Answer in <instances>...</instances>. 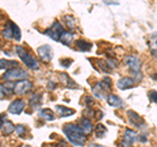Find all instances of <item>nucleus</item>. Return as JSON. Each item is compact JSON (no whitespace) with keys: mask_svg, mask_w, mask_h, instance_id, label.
Masks as SVG:
<instances>
[{"mask_svg":"<svg viewBox=\"0 0 157 147\" xmlns=\"http://www.w3.org/2000/svg\"><path fill=\"white\" fill-rule=\"evenodd\" d=\"M127 116H128V121L131 122V125H134L136 127H141V125L144 124L143 118H141V117L134 110H128L127 112Z\"/></svg>","mask_w":157,"mask_h":147,"instance_id":"10","label":"nucleus"},{"mask_svg":"<svg viewBox=\"0 0 157 147\" xmlns=\"http://www.w3.org/2000/svg\"><path fill=\"white\" fill-rule=\"evenodd\" d=\"M14 130H16V134L18 137H22L24 134L26 133V127H24L22 125H17L16 127H14Z\"/></svg>","mask_w":157,"mask_h":147,"instance_id":"29","label":"nucleus"},{"mask_svg":"<svg viewBox=\"0 0 157 147\" xmlns=\"http://www.w3.org/2000/svg\"><path fill=\"white\" fill-rule=\"evenodd\" d=\"M134 84H135V80L132 79V77H127V76H124V77H122V79L118 80L117 87L119 88V89H128V88H132V87H134Z\"/></svg>","mask_w":157,"mask_h":147,"instance_id":"11","label":"nucleus"},{"mask_svg":"<svg viewBox=\"0 0 157 147\" xmlns=\"http://www.w3.org/2000/svg\"><path fill=\"white\" fill-rule=\"evenodd\" d=\"M76 49H77V50H80V51H89L92 49V43L80 40V41L76 42Z\"/></svg>","mask_w":157,"mask_h":147,"instance_id":"19","label":"nucleus"},{"mask_svg":"<svg viewBox=\"0 0 157 147\" xmlns=\"http://www.w3.org/2000/svg\"><path fill=\"white\" fill-rule=\"evenodd\" d=\"M37 53H38L39 58H41L43 62H50L51 58H52V50H51V47L48 46V45L39 46L37 49Z\"/></svg>","mask_w":157,"mask_h":147,"instance_id":"8","label":"nucleus"},{"mask_svg":"<svg viewBox=\"0 0 157 147\" xmlns=\"http://www.w3.org/2000/svg\"><path fill=\"white\" fill-rule=\"evenodd\" d=\"M78 126L81 127L82 133H84L85 135L90 134L92 131H93V125H92V122H90L89 118H86V117H84V118L80 120V124H78Z\"/></svg>","mask_w":157,"mask_h":147,"instance_id":"12","label":"nucleus"},{"mask_svg":"<svg viewBox=\"0 0 157 147\" xmlns=\"http://www.w3.org/2000/svg\"><path fill=\"white\" fill-rule=\"evenodd\" d=\"M124 63L127 65V67L130 68V71L134 75V80L136 79L137 81L141 80V61L135 55H127L124 58Z\"/></svg>","mask_w":157,"mask_h":147,"instance_id":"2","label":"nucleus"},{"mask_svg":"<svg viewBox=\"0 0 157 147\" xmlns=\"http://www.w3.org/2000/svg\"><path fill=\"white\" fill-rule=\"evenodd\" d=\"M149 46H151V51L152 54L157 58V33H153L151 36V42H149Z\"/></svg>","mask_w":157,"mask_h":147,"instance_id":"21","label":"nucleus"},{"mask_svg":"<svg viewBox=\"0 0 157 147\" xmlns=\"http://www.w3.org/2000/svg\"><path fill=\"white\" fill-rule=\"evenodd\" d=\"M89 147H105V146H101V145H97V143H90Z\"/></svg>","mask_w":157,"mask_h":147,"instance_id":"35","label":"nucleus"},{"mask_svg":"<svg viewBox=\"0 0 157 147\" xmlns=\"http://www.w3.org/2000/svg\"><path fill=\"white\" fill-rule=\"evenodd\" d=\"M98 68H101L104 72H106V74H109V72H111V68H110V66L107 65V63L105 62V61H98Z\"/></svg>","mask_w":157,"mask_h":147,"instance_id":"27","label":"nucleus"},{"mask_svg":"<svg viewBox=\"0 0 157 147\" xmlns=\"http://www.w3.org/2000/svg\"><path fill=\"white\" fill-rule=\"evenodd\" d=\"M14 126L11 121H6L4 124L2 125V133L3 135H9V134H12L13 131H14Z\"/></svg>","mask_w":157,"mask_h":147,"instance_id":"17","label":"nucleus"},{"mask_svg":"<svg viewBox=\"0 0 157 147\" xmlns=\"http://www.w3.org/2000/svg\"><path fill=\"white\" fill-rule=\"evenodd\" d=\"M3 36L8 38V40H11V38H13V22H8L6 29H4L3 32Z\"/></svg>","mask_w":157,"mask_h":147,"instance_id":"23","label":"nucleus"},{"mask_svg":"<svg viewBox=\"0 0 157 147\" xmlns=\"http://www.w3.org/2000/svg\"><path fill=\"white\" fill-rule=\"evenodd\" d=\"M149 99L153 102H157V91H151L149 92Z\"/></svg>","mask_w":157,"mask_h":147,"instance_id":"31","label":"nucleus"},{"mask_svg":"<svg viewBox=\"0 0 157 147\" xmlns=\"http://www.w3.org/2000/svg\"><path fill=\"white\" fill-rule=\"evenodd\" d=\"M106 101L110 106H114V108H122L123 106V101L115 95H107Z\"/></svg>","mask_w":157,"mask_h":147,"instance_id":"13","label":"nucleus"},{"mask_svg":"<svg viewBox=\"0 0 157 147\" xmlns=\"http://www.w3.org/2000/svg\"><path fill=\"white\" fill-rule=\"evenodd\" d=\"M2 96H3V92H2V91H0V99H2Z\"/></svg>","mask_w":157,"mask_h":147,"instance_id":"36","label":"nucleus"},{"mask_svg":"<svg viewBox=\"0 0 157 147\" xmlns=\"http://www.w3.org/2000/svg\"><path fill=\"white\" fill-rule=\"evenodd\" d=\"M92 92H93V95H94L97 99H100V100L105 99V97L107 96V95H106V91L104 89V88H102V85L100 84V83H97L96 85H93Z\"/></svg>","mask_w":157,"mask_h":147,"instance_id":"14","label":"nucleus"},{"mask_svg":"<svg viewBox=\"0 0 157 147\" xmlns=\"http://www.w3.org/2000/svg\"><path fill=\"white\" fill-rule=\"evenodd\" d=\"M6 117H7V116L4 114V113H3V114H0V127H2V125L7 121V120H6Z\"/></svg>","mask_w":157,"mask_h":147,"instance_id":"34","label":"nucleus"},{"mask_svg":"<svg viewBox=\"0 0 157 147\" xmlns=\"http://www.w3.org/2000/svg\"><path fill=\"white\" fill-rule=\"evenodd\" d=\"M0 89H2L3 93L11 95V93H13V84H3L0 87Z\"/></svg>","mask_w":157,"mask_h":147,"instance_id":"28","label":"nucleus"},{"mask_svg":"<svg viewBox=\"0 0 157 147\" xmlns=\"http://www.w3.org/2000/svg\"><path fill=\"white\" fill-rule=\"evenodd\" d=\"M71 62H72L71 59H62V61H60V63H62V65L64 66V67H68V66H70V63H71Z\"/></svg>","mask_w":157,"mask_h":147,"instance_id":"33","label":"nucleus"},{"mask_svg":"<svg viewBox=\"0 0 157 147\" xmlns=\"http://www.w3.org/2000/svg\"><path fill=\"white\" fill-rule=\"evenodd\" d=\"M137 138H139V135L134 130L126 129L123 133V138H122V142H121V147H131L136 142Z\"/></svg>","mask_w":157,"mask_h":147,"instance_id":"6","label":"nucleus"},{"mask_svg":"<svg viewBox=\"0 0 157 147\" xmlns=\"http://www.w3.org/2000/svg\"><path fill=\"white\" fill-rule=\"evenodd\" d=\"M63 32H64V29H63L62 26V24L60 22H54L51 28H48L47 30H46V34L50 38H52L54 41H59V38H60V36L63 34Z\"/></svg>","mask_w":157,"mask_h":147,"instance_id":"7","label":"nucleus"},{"mask_svg":"<svg viewBox=\"0 0 157 147\" xmlns=\"http://www.w3.org/2000/svg\"><path fill=\"white\" fill-rule=\"evenodd\" d=\"M59 77H60V81L64 84L66 87H70V88H77V85H76V83L75 81H72L71 80V77L68 76V75H66V74H59Z\"/></svg>","mask_w":157,"mask_h":147,"instance_id":"16","label":"nucleus"},{"mask_svg":"<svg viewBox=\"0 0 157 147\" xmlns=\"http://www.w3.org/2000/svg\"><path fill=\"white\" fill-rule=\"evenodd\" d=\"M17 67V63L13 61H7V59H0V68H7V70H11V68Z\"/></svg>","mask_w":157,"mask_h":147,"instance_id":"22","label":"nucleus"},{"mask_svg":"<svg viewBox=\"0 0 157 147\" xmlns=\"http://www.w3.org/2000/svg\"><path fill=\"white\" fill-rule=\"evenodd\" d=\"M41 102H42L41 95H33V96H32V99H30V105H32L33 108L41 106Z\"/></svg>","mask_w":157,"mask_h":147,"instance_id":"26","label":"nucleus"},{"mask_svg":"<svg viewBox=\"0 0 157 147\" xmlns=\"http://www.w3.org/2000/svg\"><path fill=\"white\" fill-rule=\"evenodd\" d=\"M63 131L67 135V139L75 146H84L86 142V135L82 133L81 127L76 124H67L63 126Z\"/></svg>","mask_w":157,"mask_h":147,"instance_id":"1","label":"nucleus"},{"mask_svg":"<svg viewBox=\"0 0 157 147\" xmlns=\"http://www.w3.org/2000/svg\"><path fill=\"white\" fill-rule=\"evenodd\" d=\"M16 54H17L20 58H21L22 62L25 63V65H26L29 68H30V70H38V68H39L38 61H37L34 57H32L30 54L26 51L25 47H22V46H16Z\"/></svg>","mask_w":157,"mask_h":147,"instance_id":"3","label":"nucleus"},{"mask_svg":"<svg viewBox=\"0 0 157 147\" xmlns=\"http://www.w3.org/2000/svg\"><path fill=\"white\" fill-rule=\"evenodd\" d=\"M39 117H42V118L46 120V121H54L55 120V116H54V113L50 109H42L41 112H39Z\"/></svg>","mask_w":157,"mask_h":147,"instance_id":"20","label":"nucleus"},{"mask_svg":"<svg viewBox=\"0 0 157 147\" xmlns=\"http://www.w3.org/2000/svg\"><path fill=\"white\" fill-rule=\"evenodd\" d=\"M94 129V131H96V135L98 137V138H102L105 134H106V131H107V129L104 126V125H101V124H97L96 125V127H93Z\"/></svg>","mask_w":157,"mask_h":147,"instance_id":"24","label":"nucleus"},{"mask_svg":"<svg viewBox=\"0 0 157 147\" xmlns=\"http://www.w3.org/2000/svg\"><path fill=\"white\" fill-rule=\"evenodd\" d=\"M13 38H16V41H20V38H21L20 28L16 25V24H13Z\"/></svg>","mask_w":157,"mask_h":147,"instance_id":"30","label":"nucleus"},{"mask_svg":"<svg viewBox=\"0 0 157 147\" xmlns=\"http://www.w3.org/2000/svg\"><path fill=\"white\" fill-rule=\"evenodd\" d=\"M89 105H93V99L92 96H85V106L89 108Z\"/></svg>","mask_w":157,"mask_h":147,"instance_id":"32","label":"nucleus"},{"mask_svg":"<svg viewBox=\"0 0 157 147\" xmlns=\"http://www.w3.org/2000/svg\"><path fill=\"white\" fill-rule=\"evenodd\" d=\"M33 89V83L29 80H20L13 85V93L25 95Z\"/></svg>","mask_w":157,"mask_h":147,"instance_id":"5","label":"nucleus"},{"mask_svg":"<svg viewBox=\"0 0 157 147\" xmlns=\"http://www.w3.org/2000/svg\"><path fill=\"white\" fill-rule=\"evenodd\" d=\"M56 113L59 117H67V116H72L75 113V110L73 109H70V108H66L63 105H58L56 106Z\"/></svg>","mask_w":157,"mask_h":147,"instance_id":"15","label":"nucleus"},{"mask_svg":"<svg viewBox=\"0 0 157 147\" xmlns=\"http://www.w3.org/2000/svg\"><path fill=\"white\" fill-rule=\"evenodd\" d=\"M64 21H66V25L70 29H75L76 28V20L73 18V16H71V14H66Z\"/></svg>","mask_w":157,"mask_h":147,"instance_id":"25","label":"nucleus"},{"mask_svg":"<svg viewBox=\"0 0 157 147\" xmlns=\"http://www.w3.org/2000/svg\"><path fill=\"white\" fill-rule=\"evenodd\" d=\"M28 72L20 67H14L11 70H7L6 74L3 75V79L6 81H14V80H26Z\"/></svg>","mask_w":157,"mask_h":147,"instance_id":"4","label":"nucleus"},{"mask_svg":"<svg viewBox=\"0 0 157 147\" xmlns=\"http://www.w3.org/2000/svg\"><path fill=\"white\" fill-rule=\"evenodd\" d=\"M24 108H25V101L18 99V100H14L11 102L8 110H9V113H12V114H20L24 110Z\"/></svg>","mask_w":157,"mask_h":147,"instance_id":"9","label":"nucleus"},{"mask_svg":"<svg viewBox=\"0 0 157 147\" xmlns=\"http://www.w3.org/2000/svg\"><path fill=\"white\" fill-rule=\"evenodd\" d=\"M59 41L64 45H71V42L73 41V34L71 32H63V34L59 38Z\"/></svg>","mask_w":157,"mask_h":147,"instance_id":"18","label":"nucleus"}]
</instances>
